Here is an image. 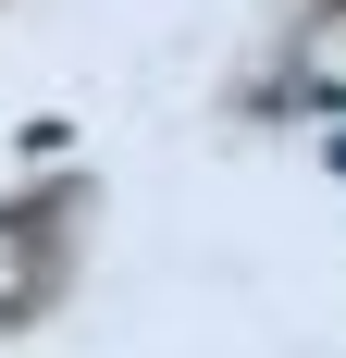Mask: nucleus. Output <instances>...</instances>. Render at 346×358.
<instances>
[{"mask_svg": "<svg viewBox=\"0 0 346 358\" xmlns=\"http://www.w3.org/2000/svg\"><path fill=\"white\" fill-rule=\"evenodd\" d=\"M334 25H346V13H334ZM310 74H321V87H346V37H321V50H310Z\"/></svg>", "mask_w": 346, "mask_h": 358, "instance_id": "1", "label": "nucleus"}]
</instances>
